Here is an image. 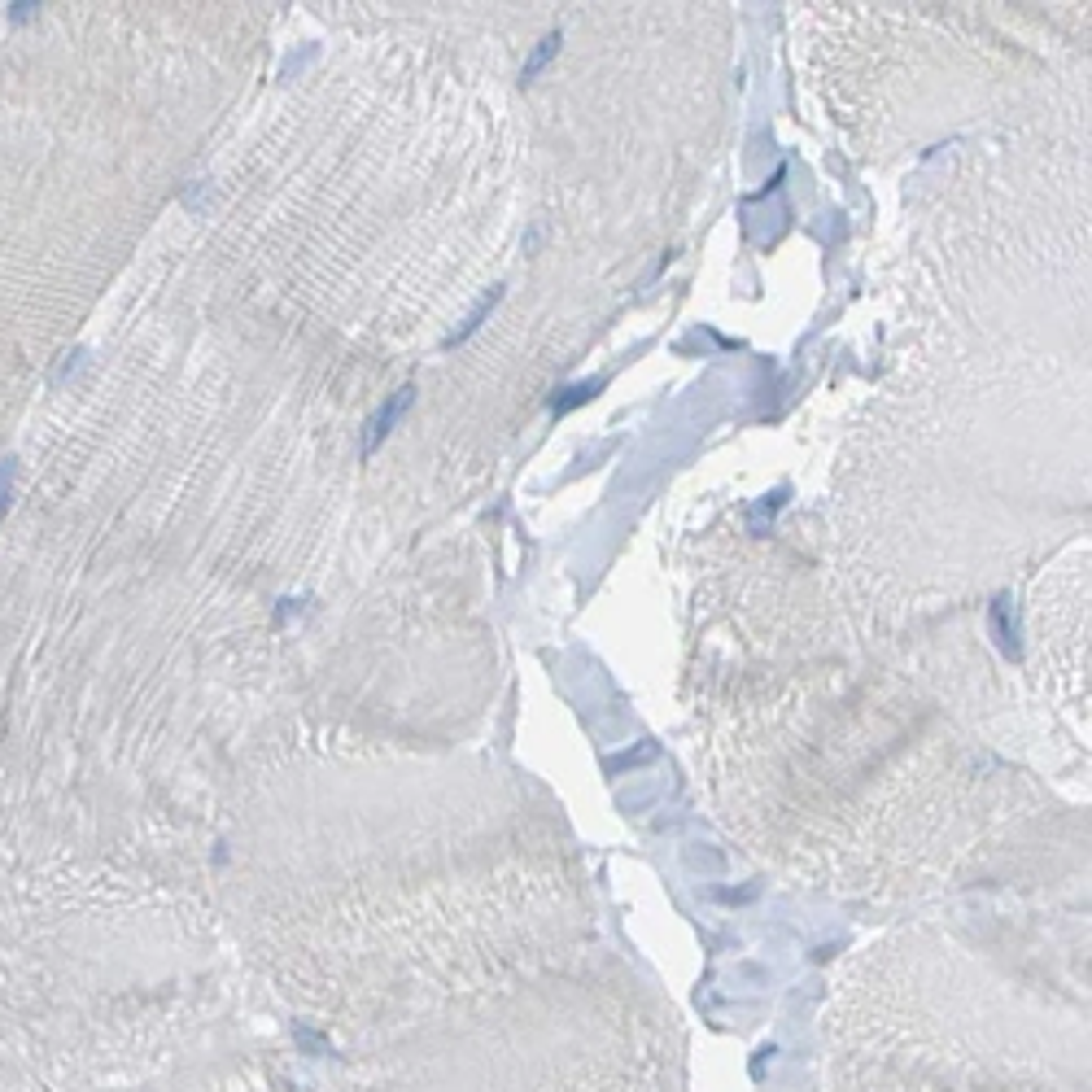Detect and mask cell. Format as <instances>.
Instances as JSON below:
<instances>
[{"label":"cell","instance_id":"1","mask_svg":"<svg viewBox=\"0 0 1092 1092\" xmlns=\"http://www.w3.org/2000/svg\"><path fill=\"white\" fill-rule=\"evenodd\" d=\"M411 398H415V389H398V394H394V402H389V407H381V411H376V420L367 424V442H363V450H367V455H372V450H376V442H381L385 433H389V429H394V424H398V415H402V411H407V407H411Z\"/></svg>","mask_w":1092,"mask_h":1092},{"label":"cell","instance_id":"2","mask_svg":"<svg viewBox=\"0 0 1092 1092\" xmlns=\"http://www.w3.org/2000/svg\"><path fill=\"white\" fill-rule=\"evenodd\" d=\"M14 481H18V459L5 455L0 459V516L9 512V498H14Z\"/></svg>","mask_w":1092,"mask_h":1092},{"label":"cell","instance_id":"3","mask_svg":"<svg viewBox=\"0 0 1092 1092\" xmlns=\"http://www.w3.org/2000/svg\"><path fill=\"white\" fill-rule=\"evenodd\" d=\"M555 49H560V35L542 40V49H538V53L529 57V62H525V79H533V75H538V70H542L546 62H551V53H555Z\"/></svg>","mask_w":1092,"mask_h":1092},{"label":"cell","instance_id":"4","mask_svg":"<svg viewBox=\"0 0 1092 1092\" xmlns=\"http://www.w3.org/2000/svg\"><path fill=\"white\" fill-rule=\"evenodd\" d=\"M35 9H40V5H9V18H14V22H27Z\"/></svg>","mask_w":1092,"mask_h":1092}]
</instances>
